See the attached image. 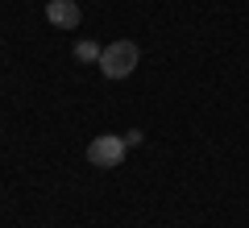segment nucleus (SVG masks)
I'll use <instances>...</instances> for the list:
<instances>
[{
  "mask_svg": "<svg viewBox=\"0 0 249 228\" xmlns=\"http://www.w3.org/2000/svg\"><path fill=\"white\" fill-rule=\"evenodd\" d=\"M137 62H142V50H137V42H129V37L108 42L104 54H100V70H104V79H129V75L137 70Z\"/></svg>",
  "mask_w": 249,
  "mask_h": 228,
  "instance_id": "f257e3e1",
  "label": "nucleus"
},
{
  "mask_svg": "<svg viewBox=\"0 0 249 228\" xmlns=\"http://www.w3.org/2000/svg\"><path fill=\"white\" fill-rule=\"evenodd\" d=\"M124 137H116V133H100L96 141L88 145V162L91 166H100V170H112V166H121L124 162Z\"/></svg>",
  "mask_w": 249,
  "mask_h": 228,
  "instance_id": "f03ea898",
  "label": "nucleus"
},
{
  "mask_svg": "<svg viewBox=\"0 0 249 228\" xmlns=\"http://www.w3.org/2000/svg\"><path fill=\"white\" fill-rule=\"evenodd\" d=\"M46 21H50L54 29H75L83 21V13H79L75 0H50V4H46Z\"/></svg>",
  "mask_w": 249,
  "mask_h": 228,
  "instance_id": "7ed1b4c3",
  "label": "nucleus"
},
{
  "mask_svg": "<svg viewBox=\"0 0 249 228\" xmlns=\"http://www.w3.org/2000/svg\"><path fill=\"white\" fill-rule=\"evenodd\" d=\"M100 54H104V50H100L96 42H88V37L75 42V58H79V62H100Z\"/></svg>",
  "mask_w": 249,
  "mask_h": 228,
  "instance_id": "20e7f679",
  "label": "nucleus"
},
{
  "mask_svg": "<svg viewBox=\"0 0 249 228\" xmlns=\"http://www.w3.org/2000/svg\"><path fill=\"white\" fill-rule=\"evenodd\" d=\"M124 145H142V129H129V133H124Z\"/></svg>",
  "mask_w": 249,
  "mask_h": 228,
  "instance_id": "39448f33",
  "label": "nucleus"
}]
</instances>
